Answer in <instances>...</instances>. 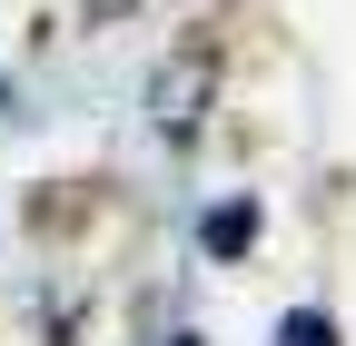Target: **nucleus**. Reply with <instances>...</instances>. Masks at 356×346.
Wrapping results in <instances>:
<instances>
[{
    "instance_id": "2",
    "label": "nucleus",
    "mask_w": 356,
    "mask_h": 346,
    "mask_svg": "<svg viewBox=\"0 0 356 346\" xmlns=\"http://www.w3.org/2000/svg\"><path fill=\"white\" fill-rule=\"evenodd\" d=\"M287 346H337V327L327 317H287Z\"/></svg>"
},
{
    "instance_id": "1",
    "label": "nucleus",
    "mask_w": 356,
    "mask_h": 346,
    "mask_svg": "<svg viewBox=\"0 0 356 346\" xmlns=\"http://www.w3.org/2000/svg\"><path fill=\"white\" fill-rule=\"evenodd\" d=\"M248 238H257V218H248V208H218V218H208V247H218V257H228V247H248Z\"/></svg>"
}]
</instances>
